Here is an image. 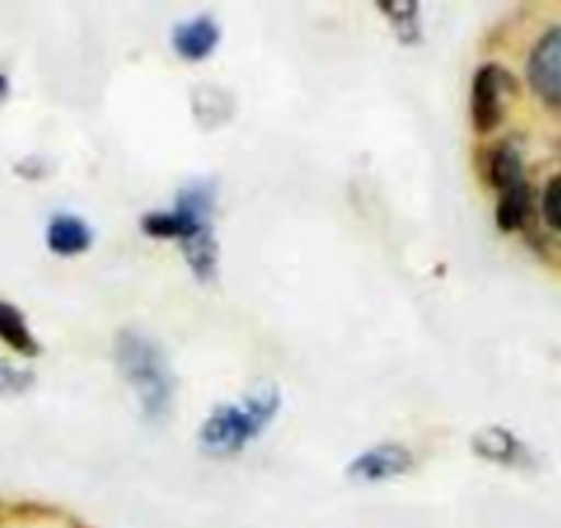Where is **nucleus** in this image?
<instances>
[{"label": "nucleus", "instance_id": "f257e3e1", "mask_svg": "<svg viewBox=\"0 0 561 528\" xmlns=\"http://www.w3.org/2000/svg\"><path fill=\"white\" fill-rule=\"evenodd\" d=\"M213 196L207 185H191L180 196L176 213H158L144 218V231L154 237H180L193 271L209 276L215 271V242L209 234L207 215Z\"/></svg>", "mask_w": 561, "mask_h": 528}, {"label": "nucleus", "instance_id": "f03ea898", "mask_svg": "<svg viewBox=\"0 0 561 528\" xmlns=\"http://www.w3.org/2000/svg\"><path fill=\"white\" fill-rule=\"evenodd\" d=\"M116 360L118 369L138 391L147 416H160L171 397L169 369H165L160 349L138 333H122L116 338Z\"/></svg>", "mask_w": 561, "mask_h": 528}, {"label": "nucleus", "instance_id": "7ed1b4c3", "mask_svg": "<svg viewBox=\"0 0 561 528\" xmlns=\"http://www.w3.org/2000/svg\"><path fill=\"white\" fill-rule=\"evenodd\" d=\"M275 408H278V397H275L273 388L259 391L245 405L218 408L204 424L202 446L209 455H234L253 435L262 433L264 424L273 418Z\"/></svg>", "mask_w": 561, "mask_h": 528}, {"label": "nucleus", "instance_id": "20e7f679", "mask_svg": "<svg viewBox=\"0 0 561 528\" xmlns=\"http://www.w3.org/2000/svg\"><path fill=\"white\" fill-rule=\"evenodd\" d=\"M512 89H515V83H512V78L501 67L488 64V67L479 69L477 78H473L471 91V116L477 133H490V129L501 122L506 94H510Z\"/></svg>", "mask_w": 561, "mask_h": 528}, {"label": "nucleus", "instance_id": "39448f33", "mask_svg": "<svg viewBox=\"0 0 561 528\" xmlns=\"http://www.w3.org/2000/svg\"><path fill=\"white\" fill-rule=\"evenodd\" d=\"M531 89L550 105H561V25L537 42L528 61Z\"/></svg>", "mask_w": 561, "mask_h": 528}, {"label": "nucleus", "instance_id": "423d86ee", "mask_svg": "<svg viewBox=\"0 0 561 528\" xmlns=\"http://www.w3.org/2000/svg\"><path fill=\"white\" fill-rule=\"evenodd\" d=\"M413 466V457L402 446H377L369 455L358 457L350 466V477L364 479V482H380V479H391L404 473Z\"/></svg>", "mask_w": 561, "mask_h": 528}, {"label": "nucleus", "instance_id": "0eeeda50", "mask_svg": "<svg viewBox=\"0 0 561 528\" xmlns=\"http://www.w3.org/2000/svg\"><path fill=\"white\" fill-rule=\"evenodd\" d=\"M218 36H220V31L213 20L198 18V20H191V23L180 25V28L174 31V47L182 58H191V61H196V58L209 56V53L215 50V45H218Z\"/></svg>", "mask_w": 561, "mask_h": 528}, {"label": "nucleus", "instance_id": "6e6552de", "mask_svg": "<svg viewBox=\"0 0 561 528\" xmlns=\"http://www.w3.org/2000/svg\"><path fill=\"white\" fill-rule=\"evenodd\" d=\"M47 242L61 256H72V253L85 251L91 245V231L80 218L58 215V218H53L50 229H47Z\"/></svg>", "mask_w": 561, "mask_h": 528}, {"label": "nucleus", "instance_id": "1a4fd4ad", "mask_svg": "<svg viewBox=\"0 0 561 528\" xmlns=\"http://www.w3.org/2000/svg\"><path fill=\"white\" fill-rule=\"evenodd\" d=\"M0 338L12 344L14 349H20V353L36 355V342L31 336L28 325H25L23 314L9 303H0Z\"/></svg>", "mask_w": 561, "mask_h": 528}, {"label": "nucleus", "instance_id": "9d476101", "mask_svg": "<svg viewBox=\"0 0 561 528\" xmlns=\"http://www.w3.org/2000/svg\"><path fill=\"white\" fill-rule=\"evenodd\" d=\"M490 180H493V185L499 187L501 193L512 191V187L517 185H526V182H523L520 158L506 147L495 149L493 160H490Z\"/></svg>", "mask_w": 561, "mask_h": 528}, {"label": "nucleus", "instance_id": "9b49d317", "mask_svg": "<svg viewBox=\"0 0 561 528\" xmlns=\"http://www.w3.org/2000/svg\"><path fill=\"white\" fill-rule=\"evenodd\" d=\"M528 213V191L526 185H517L512 191L501 193L499 209H495V218H499V226L504 231L520 229L523 220H526Z\"/></svg>", "mask_w": 561, "mask_h": 528}, {"label": "nucleus", "instance_id": "f8f14e48", "mask_svg": "<svg viewBox=\"0 0 561 528\" xmlns=\"http://www.w3.org/2000/svg\"><path fill=\"white\" fill-rule=\"evenodd\" d=\"M542 213L545 220H548L553 229L561 231V176H553L545 187V196H542Z\"/></svg>", "mask_w": 561, "mask_h": 528}, {"label": "nucleus", "instance_id": "ddd939ff", "mask_svg": "<svg viewBox=\"0 0 561 528\" xmlns=\"http://www.w3.org/2000/svg\"><path fill=\"white\" fill-rule=\"evenodd\" d=\"M3 96H7V80L0 78V100H3Z\"/></svg>", "mask_w": 561, "mask_h": 528}]
</instances>
